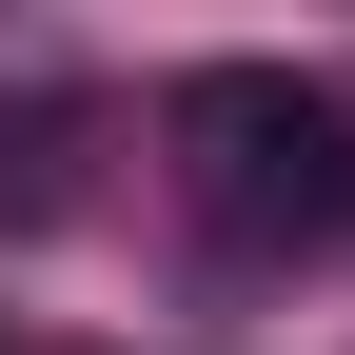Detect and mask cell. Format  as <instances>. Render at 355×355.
Listing matches in <instances>:
<instances>
[{"instance_id": "6da1fadb", "label": "cell", "mask_w": 355, "mask_h": 355, "mask_svg": "<svg viewBox=\"0 0 355 355\" xmlns=\"http://www.w3.org/2000/svg\"><path fill=\"white\" fill-rule=\"evenodd\" d=\"M158 139H178V178H198L217 237H336L355 217V119L316 79H277V60H198L158 99Z\"/></svg>"}, {"instance_id": "7a4b0ae2", "label": "cell", "mask_w": 355, "mask_h": 355, "mask_svg": "<svg viewBox=\"0 0 355 355\" xmlns=\"http://www.w3.org/2000/svg\"><path fill=\"white\" fill-rule=\"evenodd\" d=\"M40 217H79V99L0 79V237H40Z\"/></svg>"}]
</instances>
